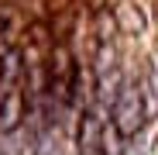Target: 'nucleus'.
Masks as SVG:
<instances>
[{
	"label": "nucleus",
	"mask_w": 158,
	"mask_h": 155,
	"mask_svg": "<svg viewBox=\"0 0 158 155\" xmlns=\"http://www.w3.org/2000/svg\"><path fill=\"white\" fill-rule=\"evenodd\" d=\"M4 35H7V24H4V21H0V55H4V52H7V48H10V45H7V38H4Z\"/></svg>",
	"instance_id": "7"
},
{
	"label": "nucleus",
	"mask_w": 158,
	"mask_h": 155,
	"mask_svg": "<svg viewBox=\"0 0 158 155\" xmlns=\"http://www.w3.org/2000/svg\"><path fill=\"white\" fill-rule=\"evenodd\" d=\"M100 155H124V135L117 131L114 121L103 124V145H100Z\"/></svg>",
	"instance_id": "6"
},
{
	"label": "nucleus",
	"mask_w": 158,
	"mask_h": 155,
	"mask_svg": "<svg viewBox=\"0 0 158 155\" xmlns=\"http://www.w3.org/2000/svg\"><path fill=\"white\" fill-rule=\"evenodd\" d=\"M103 121L96 110H83V124H79V152L83 155H93V152H100V145H103Z\"/></svg>",
	"instance_id": "4"
},
{
	"label": "nucleus",
	"mask_w": 158,
	"mask_h": 155,
	"mask_svg": "<svg viewBox=\"0 0 158 155\" xmlns=\"http://www.w3.org/2000/svg\"><path fill=\"white\" fill-rule=\"evenodd\" d=\"M110 121L117 124V131L124 138H134L141 127H144V93H141V83L134 80H124L114 107H110Z\"/></svg>",
	"instance_id": "1"
},
{
	"label": "nucleus",
	"mask_w": 158,
	"mask_h": 155,
	"mask_svg": "<svg viewBox=\"0 0 158 155\" xmlns=\"http://www.w3.org/2000/svg\"><path fill=\"white\" fill-rule=\"evenodd\" d=\"M93 31H96V41H100V45L114 41V31H117V21H114V14H110L107 7H100V11H96V17H93Z\"/></svg>",
	"instance_id": "5"
},
{
	"label": "nucleus",
	"mask_w": 158,
	"mask_h": 155,
	"mask_svg": "<svg viewBox=\"0 0 158 155\" xmlns=\"http://www.w3.org/2000/svg\"><path fill=\"white\" fill-rule=\"evenodd\" d=\"M28 110H31V100H28V93L21 86L4 90V97H0V131H7V135L17 131L21 121L28 117Z\"/></svg>",
	"instance_id": "2"
},
{
	"label": "nucleus",
	"mask_w": 158,
	"mask_h": 155,
	"mask_svg": "<svg viewBox=\"0 0 158 155\" xmlns=\"http://www.w3.org/2000/svg\"><path fill=\"white\" fill-rule=\"evenodd\" d=\"M24 76H28V66H24V52L17 45H10L4 55H0V86L10 90V86H21Z\"/></svg>",
	"instance_id": "3"
}]
</instances>
